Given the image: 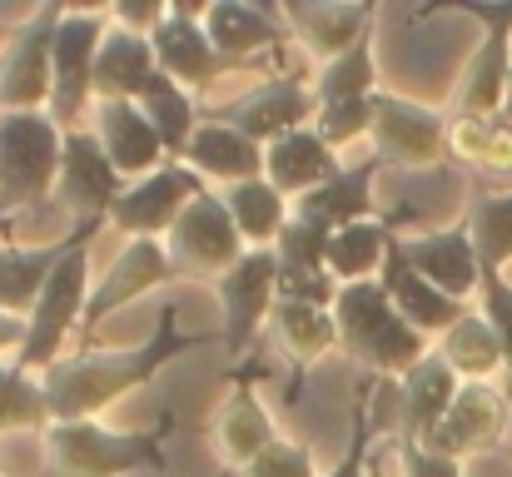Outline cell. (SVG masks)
Returning <instances> with one entry per match:
<instances>
[{
    "instance_id": "cell-1",
    "label": "cell",
    "mask_w": 512,
    "mask_h": 477,
    "mask_svg": "<svg viewBox=\"0 0 512 477\" xmlns=\"http://www.w3.org/2000/svg\"><path fill=\"white\" fill-rule=\"evenodd\" d=\"M199 338L179 333L174 309L160 314L155 333L140 348H110V353H75L60 358L55 368L40 373L45 403H50V423H90L100 418L110 403H120L135 388H150L160 378V368L174 363L179 353H189Z\"/></svg>"
},
{
    "instance_id": "cell-2",
    "label": "cell",
    "mask_w": 512,
    "mask_h": 477,
    "mask_svg": "<svg viewBox=\"0 0 512 477\" xmlns=\"http://www.w3.org/2000/svg\"><path fill=\"white\" fill-rule=\"evenodd\" d=\"M334 318H339V348L348 358H358L363 373L373 378H403L408 368L428 358V338L398 318L378 279L339 284Z\"/></svg>"
},
{
    "instance_id": "cell-3",
    "label": "cell",
    "mask_w": 512,
    "mask_h": 477,
    "mask_svg": "<svg viewBox=\"0 0 512 477\" xmlns=\"http://www.w3.org/2000/svg\"><path fill=\"white\" fill-rule=\"evenodd\" d=\"M60 159H65V130L50 120V110L0 115V229L5 239H10V219H20L45 194H55Z\"/></svg>"
},
{
    "instance_id": "cell-4",
    "label": "cell",
    "mask_w": 512,
    "mask_h": 477,
    "mask_svg": "<svg viewBox=\"0 0 512 477\" xmlns=\"http://www.w3.org/2000/svg\"><path fill=\"white\" fill-rule=\"evenodd\" d=\"M45 458H50V477H125L140 468H155V473L170 468L160 433H120V428H105L100 418L50 423Z\"/></svg>"
},
{
    "instance_id": "cell-5",
    "label": "cell",
    "mask_w": 512,
    "mask_h": 477,
    "mask_svg": "<svg viewBox=\"0 0 512 477\" xmlns=\"http://www.w3.org/2000/svg\"><path fill=\"white\" fill-rule=\"evenodd\" d=\"M110 30V10H75L65 5L50 55V120L70 135L85 130V110L95 105V55Z\"/></svg>"
},
{
    "instance_id": "cell-6",
    "label": "cell",
    "mask_w": 512,
    "mask_h": 477,
    "mask_svg": "<svg viewBox=\"0 0 512 477\" xmlns=\"http://www.w3.org/2000/svg\"><path fill=\"white\" fill-rule=\"evenodd\" d=\"M85 284H90V244H80V249H70L60 264H55V274L45 279V294H40V304L30 309L25 318V338H20V348H15V368H25V373H45V368H55L60 363V348H65V338L80 328V314H85Z\"/></svg>"
},
{
    "instance_id": "cell-7",
    "label": "cell",
    "mask_w": 512,
    "mask_h": 477,
    "mask_svg": "<svg viewBox=\"0 0 512 477\" xmlns=\"http://www.w3.org/2000/svg\"><path fill=\"white\" fill-rule=\"evenodd\" d=\"M244 239L229 219V204L224 194H199L184 204V214L174 219V229L165 234V254L170 264L179 269V279H224L239 259H244Z\"/></svg>"
},
{
    "instance_id": "cell-8",
    "label": "cell",
    "mask_w": 512,
    "mask_h": 477,
    "mask_svg": "<svg viewBox=\"0 0 512 477\" xmlns=\"http://www.w3.org/2000/svg\"><path fill=\"white\" fill-rule=\"evenodd\" d=\"M60 15L65 5H40L10 30L0 55V115L50 110V55H55Z\"/></svg>"
},
{
    "instance_id": "cell-9",
    "label": "cell",
    "mask_w": 512,
    "mask_h": 477,
    "mask_svg": "<svg viewBox=\"0 0 512 477\" xmlns=\"http://www.w3.org/2000/svg\"><path fill=\"white\" fill-rule=\"evenodd\" d=\"M448 115L423 105V100H408V95H388L378 90L373 95V155L383 164H403V169H433L448 155Z\"/></svg>"
},
{
    "instance_id": "cell-10",
    "label": "cell",
    "mask_w": 512,
    "mask_h": 477,
    "mask_svg": "<svg viewBox=\"0 0 512 477\" xmlns=\"http://www.w3.org/2000/svg\"><path fill=\"white\" fill-rule=\"evenodd\" d=\"M150 45H155L160 75H170L174 85H184L189 95L244 70V65H234V60H224L214 50V40L204 35V5H194V0H174L165 10V20L150 30Z\"/></svg>"
},
{
    "instance_id": "cell-11",
    "label": "cell",
    "mask_w": 512,
    "mask_h": 477,
    "mask_svg": "<svg viewBox=\"0 0 512 477\" xmlns=\"http://www.w3.org/2000/svg\"><path fill=\"white\" fill-rule=\"evenodd\" d=\"M473 20H483V45L473 50L463 80H458V120H493L503 115V100H508V75H512V5H453Z\"/></svg>"
},
{
    "instance_id": "cell-12",
    "label": "cell",
    "mask_w": 512,
    "mask_h": 477,
    "mask_svg": "<svg viewBox=\"0 0 512 477\" xmlns=\"http://www.w3.org/2000/svg\"><path fill=\"white\" fill-rule=\"evenodd\" d=\"M214 289H219V309H224V348H229V358H244L254 348L259 328L269 323L274 304H279L274 249H244V259Z\"/></svg>"
},
{
    "instance_id": "cell-13",
    "label": "cell",
    "mask_w": 512,
    "mask_h": 477,
    "mask_svg": "<svg viewBox=\"0 0 512 477\" xmlns=\"http://www.w3.org/2000/svg\"><path fill=\"white\" fill-rule=\"evenodd\" d=\"M199 194H204V179H199L189 164L165 159L155 174L125 184V194H120L115 209H110V224H115L120 234H130V239H160V234L174 229V219L184 214V204L199 199Z\"/></svg>"
},
{
    "instance_id": "cell-14",
    "label": "cell",
    "mask_w": 512,
    "mask_h": 477,
    "mask_svg": "<svg viewBox=\"0 0 512 477\" xmlns=\"http://www.w3.org/2000/svg\"><path fill=\"white\" fill-rule=\"evenodd\" d=\"M319 115V100H314V85H304L299 75H274L264 85H254L244 100L214 110L209 120H224L234 125L239 135H249L254 145H274L294 130H309Z\"/></svg>"
},
{
    "instance_id": "cell-15",
    "label": "cell",
    "mask_w": 512,
    "mask_h": 477,
    "mask_svg": "<svg viewBox=\"0 0 512 477\" xmlns=\"http://www.w3.org/2000/svg\"><path fill=\"white\" fill-rule=\"evenodd\" d=\"M55 194L75 214V224H110V209L125 194V179L110 164L105 145L95 140V130H70L65 135V159H60Z\"/></svg>"
},
{
    "instance_id": "cell-16",
    "label": "cell",
    "mask_w": 512,
    "mask_h": 477,
    "mask_svg": "<svg viewBox=\"0 0 512 477\" xmlns=\"http://www.w3.org/2000/svg\"><path fill=\"white\" fill-rule=\"evenodd\" d=\"M503 433H508V393H498L493 383H463L453 408H448V418L438 423V433L423 448L463 463L473 453L503 448Z\"/></svg>"
},
{
    "instance_id": "cell-17",
    "label": "cell",
    "mask_w": 512,
    "mask_h": 477,
    "mask_svg": "<svg viewBox=\"0 0 512 477\" xmlns=\"http://www.w3.org/2000/svg\"><path fill=\"white\" fill-rule=\"evenodd\" d=\"M279 20L294 30V40H304L309 55H319L329 65L343 50H353L363 35H373L378 5H368V0H284Z\"/></svg>"
},
{
    "instance_id": "cell-18",
    "label": "cell",
    "mask_w": 512,
    "mask_h": 477,
    "mask_svg": "<svg viewBox=\"0 0 512 477\" xmlns=\"http://www.w3.org/2000/svg\"><path fill=\"white\" fill-rule=\"evenodd\" d=\"M204 35L214 50L244 70H254L264 55L284 50L289 25L279 20V5H254V0H214L204 5Z\"/></svg>"
},
{
    "instance_id": "cell-19",
    "label": "cell",
    "mask_w": 512,
    "mask_h": 477,
    "mask_svg": "<svg viewBox=\"0 0 512 477\" xmlns=\"http://www.w3.org/2000/svg\"><path fill=\"white\" fill-rule=\"evenodd\" d=\"M174 279H179V269L170 264V254H165L160 239H130V244L120 249V259L110 264V274L90 289L80 328L90 333L100 318H110L115 309L135 304L140 294H150V289H160V284H174Z\"/></svg>"
},
{
    "instance_id": "cell-20",
    "label": "cell",
    "mask_w": 512,
    "mask_h": 477,
    "mask_svg": "<svg viewBox=\"0 0 512 477\" xmlns=\"http://www.w3.org/2000/svg\"><path fill=\"white\" fill-rule=\"evenodd\" d=\"M378 284H383V294H388V304L398 309V318L408 323V328H418L423 338H443L458 318H468L473 309L468 304H458V299H448L443 289H433L408 259H403V244H398V234L388 239V254H383V269H378Z\"/></svg>"
},
{
    "instance_id": "cell-21",
    "label": "cell",
    "mask_w": 512,
    "mask_h": 477,
    "mask_svg": "<svg viewBox=\"0 0 512 477\" xmlns=\"http://www.w3.org/2000/svg\"><path fill=\"white\" fill-rule=\"evenodd\" d=\"M100 229H105V224H75L65 239L40 244V249L0 244V314L30 318V309H35V304H40V294H45V279L55 274V264H60L70 249L90 244Z\"/></svg>"
},
{
    "instance_id": "cell-22",
    "label": "cell",
    "mask_w": 512,
    "mask_h": 477,
    "mask_svg": "<svg viewBox=\"0 0 512 477\" xmlns=\"http://www.w3.org/2000/svg\"><path fill=\"white\" fill-rule=\"evenodd\" d=\"M403 259L433 284L443 289L448 299L468 304L483 284V269H478V249H473V234L468 224H453V229H438V234H418V239H403Z\"/></svg>"
},
{
    "instance_id": "cell-23",
    "label": "cell",
    "mask_w": 512,
    "mask_h": 477,
    "mask_svg": "<svg viewBox=\"0 0 512 477\" xmlns=\"http://www.w3.org/2000/svg\"><path fill=\"white\" fill-rule=\"evenodd\" d=\"M95 140L105 145V155L120 169L125 184L155 174V169L170 159L160 130L145 120V110H140L135 100H100V105H95Z\"/></svg>"
},
{
    "instance_id": "cell-24",
    "label": "cell",
    "mask_w": 512,
    "mask_h": 477,
    "mask_svg": "<svg viewBox=\"0 0 512 477\" xmlns=\"http://www.w3.org/2000/svg\"><path fill=\"white\" fill-rule=\"evenodd\" d=\"M458 388H463V378H458L438 353H428L418 368H408V373L398 378V413H403V433H398V438L428 443V438L438 433V423L448 418Z\"/></svg>"
},
{
    "instance_id": "cell-25",
    "label": "cell",
    "mask_w": 512,
    "mask_h": 477,
    "mask_svg": "<svg viewBox=\"0 0 512 477\" xmlns=\"http://www.w3.org/2000/svg\"><path fill=\"white\" fill-rule=\"evenodd\" d=\"M378 174H383V159L378 155L358 159V164H343L329 184H319L314 194L294 199V214L324 224L329 234L348 229V224H363V219H373V179Z\"/></svg>"
},
{
    "instance_id": "cell-26",
    "label": "cell",
    "mask_w": 512,
    "mask_h": 477,
    "mask_svg": "<svg viewBox=\"0 0 512 477\" xmlns=\"http://www.w3.org/2000/svg\"><path fill=\"white\" fill-rule=\"evenodd\" d=\"M339 169H343L339 150H329V145L314 135V125H309V130H294V135H284V140H274V145H264V179H269L284 199L314 194V189L329 184Z\"/></svg>"
},
{
    "instance_id": "cell-27",
    "label": "cell",
    "mask_w": 512,
    "mask_h": 477,
    "mask_svg": "<svg viewBox=\"0 0 512 477\" xmlns=\"http://www.w3.org/2000/svg\"><path fill=\"white\" fill-rule=\"evenodd\" d=\"M179 164H189L199 179L249 184V179H264V145H254L249 135H239L224 120H199V130H194Z\"/></svg>"
},
{
    "instance_id": "cell-28",
    "label": "cell",
    "mask_w": 512,
    "mask_h": 477,
    "mask_svg": "<svg viewBox=\"0 0 512 477\" xmlns=\"http://www.w3.org/2000/svg\"><path fill=\"white\" fill-rule=\"evenodd\" d=\"M155 45L150 35H135L125 25H110L95 55V105L100 100H140V90L155 80Z\"/></svg>"
},
{
    "instance_id": "cell-29",
    "label": "cell",
    "mask_w": 512,
    "mask_h": 477,
    "mask_svg": "<svg viewBox=\"0 0 512 477\" xmlns=\"http://www.w3.org/2000/svg\"><path fill=\"white\" fill-rule=\"evenodd\" d=\"M214 438H219V453H224L229 468H249L264 448L279 443L274 418H269V408L259 403V388H254V383H239V388L229 393V403H224V413H219V423H214Z\"/></svg>"
},
{
    "instance_id": "cell-30",
    "label": "cell",
    "mask_w": 512,
    "mask_h": 477,
    "mask_svg": "<svg viewBox=\"0 0 512 477\" xmlns=\"http://www.w3.org/2000/svg\"><path fill=\"white\" fill-rule=\"evenodd\" d=\"M224 204H229V219H234V229H239V239L249 249H274V239L284 234V224L294 214V199H284L269 179L229 184Z\"/></svg>"
},
{
    "instance_id": "cell-31",
    "label": "cell",
    "mask_w": 512,
    "mask_h": 477,
    "mask_svg": "<svg viewBox=\"0 0 512 477\" xmlns=\"http://www.w3.org/2000/svg\"><path fill=\"white\" fill-rule=\"evenodd\" d=\"M274 338L284 343V353H294L299 368L319 363L329 348H339V318L334 309H319V304H299V299H279L274 314H269Z\"/></svg>"
},
{
    "instance_id": "cell-32",
    "label": "cell",
    "mask_w": 512,
    "mask_h": 477,
    "mask_svg": "<svg viewBox=\"0 0 512 477\" xmlns=\"http://www.w3.org/2000/svg\"><path fill=\"white\" fill-rule=\"evenodd\" d=\"M448 155L478 169L483 179L512 184V125L503 115L493 120H453L448 125Z\"/></svg>"
},
{
    "instance_id": "cell-33",
    "label": "cell",
    "mask_w": 512,
    "mask_h": 477,
    "mask_svg": "<svg viewBox=\"0 0 512 477\" xmlns=\"http://www.w3.org/2000/svg\"><path fill=\"white\" fill-rule=\"evenodd\" d=\"M438 358H443L463 383H488V378L503 368V343H498V333H493L488 318L468 314L438 338Z\"/></svg>"
},
{
    "instance_id": "cell-34",
    "label": "cell",
    "mask_w": 512,
    "mask_h": 477,
    "mask_svg": "<svg viewBox=\"0 0 512 477\" xmlns=\"http://www.w3.org/2000/svg\"><path fill=\"white\" fill-rule=\"evenodd\" d=\"M468 234L483 274H503L512 264V189H478L468 204Z\"/></svg>"
},
{
    "instance_id": "cell-35",
    "label": "cell",
    "mask_w": 512,
    "mask_h": 477,
    "mask_svg": "<svg viewBox=\"0 0 512 477\" xmlns=\"http://www.w3.org/2000/svg\"><path fill=\"white\" fill-rule=\"evenodd\" d=\"M135 105H140V110H145V120L160 130V140H165V155H170V159H184L189 140H194V130H199L194 95H189L184 85H174L170 75H160V70H155V80L140 90V100H135Z\"/></svg>"
},
{
    "instance_id": "cell-36",
    "label": "cell",
    "mask_w": 512,
    "mask_h": 477,
    "mask_svg": "<svg viewBox=\"0 0 512 477\" xmlns=\"http://www.w3.org/2000/svg\"><path fill=\"white\" fill-rule=\"evenodd\" d=\"M388 239H393V224H383V219H363V224L334 229L329 234V274L339 284L378 279L383 254H388Z\"/></svg>"
},
{
    "instance_id": "cell-37",
    "label": "cell",
    "mask_w": 512,
    "mask_h": 477,
    "mask_svg": "<svg viewBox=\"0 0 512 477\" xmlns=\"http://www.w3.org/2000/svg\"><path fill=\"white\" fill-rule=\"evenodd\" d=\"M274 259H279V289L324 279L329 274V229L304 214H289L284 234L274 239Z\"/></svg>"
},
{
    "instance_id": "cell-38",
    "label": "cell",
    "mask_w": 512,
    "mask_h": 477,
    "mask_svg": "<svg viewBox=\"0 0 512 477\" xmlns=\"http://www.w3.org/2000/svg\"><path fill=\"white\" fill-rule=\"evenodd\" d=\"M378 95V55H373V35H363L353 50H343L339 60H329L314 80V100L324 105H353V100H373Z\"/></svg>"
},
{
    "instance_id": "cell-39",
    "label": "cell",
    "mask_w": 512,
    "mask_h": 477,
    "mask_svg": "<svg viewBox=\"0 0 512 477\" xmlns=\"http://www.w3.org/2000/svg\"><path fill=\"white\" fill-rule=\"evenodd\" d=\"M50 428V403L35 373L0 363V433H45Z\"/></svg>"
},
{
    "instance_id": "cell-40",
    "label": "cell",
    "mask_w": 512,
    "mask_h": 477,
    "mask_svg": "<svg viewBox=\"0 0 512 477\" xmlns=\"http://www.w3.org/2000/svg\"><path fill=\"white\" fill-rule=\"evenodd\" d=\"M378 388H383V378H373V373H363V383L353 388L348 448H343V458L324 477H368V468H373V423H378V398L373 393Z\"/></svg>"
},
{
    "instance_id": "cell-41",
    "label": "cell",
    "mask_w": 512,
    "mask_h": 477,
    "mask_svg": "<svg viewBox=\"0 0 512 477\" xmlns=\"http://www.w3.org/2000/svg\"><path fill=\"white\" fill-rule=\"evenodd\" d=\"M373 130V100H353V105H324L314 115V135L329 145V150H343L353 140H363Z\"/></svg>"
},
{
    "instance_id": "cell-42",
    "label": "cell",
    "mask_w": 512,
    "mask_h": 477,
    "mask_svg": "<svg viewBox=\"0 0 512 477\" xmlns=\"http://www.w3.org/2000/svg\"><path fill=\"white\" fill-rule=\"evenodd\" d=\"M478 294H483V309L478 314L493 323V333L503 343V373H508V398H512V284L503 274H483Z\"/></svg>"
},
{
    "instance_id": "cell-43",
    "label": "cell",
    "mask_w": 512,
    "mask_h": 477,
    "mask_svg": "<svg viewBox=\"0 0 512 477\" xmlns=\"http://www.w3.org/2000/svg\"><path fill=\"white\" fill-rule=\"evenodd\" d=\"M239 477H319L314 473V453L304 443L279 438L274 448H264L249 468H239Z\"/></svg>"
},
{
    "instance_id": "cell-44",
    "label": "cell",
    "mask_w": 512,
    "mask_h": 477,
    "mask_svg": "<svg viewBox=\"0 0 512 477\" xmlns=\"http://www.w3.org/2000/svg\"><path fill=\"white\" fill-rule=\"evenodd\" d=\"M398 458H403V477H463V463H453L413 438H398Z\"/></svg>"
},
{
    "instance_id": "cell-45",
    "label": "cell",
    "mask_w": 512,
    "mask_h": 477,
    "mask_svg": "<svg viewBox=\"0 0 512 477\" xmlns=\"http://www.w3.org/2000/svg\"><path fill=\"white\" fill-rule=\"evenodd\" d=\"M20 338H25V318L0 314V358H5V353L15 358V348H20Z\"/></svg>"
},
{
    "instance_id": "cell-46",
    "label": "cell",
    "mask_w": 512,
    "mask_h": 477,
    "mask_svg": "<svg viewBox=\"0 0 512 477\" xmlns=\"http://www.w3.org/2000/svg\"><path fill=\"white\" fill-rule=\"evenodd\" d=\"M503 120L512 125V75H508V100H503Z\"/></svg>"
},
{
    "instance_id": "cell-47",
    "label": "cell",
    "mask_w": 512,
    "mask_h": 477,
    "mask_svg": "<svg viewBox=\"0 0 512 477\" xmlns=\"http://www.w3.org/2000/svg\"><path fill=\"white\" fill-rule=\"evenodd\" d=\"M368 477H383V468H378V458H373V468H368Z\"/></svg>"
},
{
    "instance_id": "cell-48",
    "label": "cell",
    "mask_w": 512,
    "mask_h": 477,
    "mask_svg": "<svg viewBox=\"0 0 512 477\" xmlns=\"http://www.w3.org/2000/svg\"><path fill=\"white\" fill-rule=\"evenodd\" d=\"M503 453H508V458H512V443H503Z\"/></svg>"
}]
</instances>
